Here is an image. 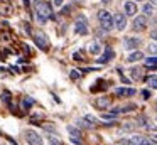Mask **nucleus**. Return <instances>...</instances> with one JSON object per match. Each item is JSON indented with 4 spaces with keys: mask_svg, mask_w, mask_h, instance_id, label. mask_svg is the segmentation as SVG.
I'll return each instance as SVG.
<instances>
[{
    "mask_svg": "<svg viewBox=\"0 0 157 145\" xmlns=\"http://www.w3.org/2000/svg\"><path fill=\"white\" fill-rule=\"evenodd\" d=\"M140 59H144V54L140 52V51H135V52H132L128 57H127L128 63H135V61H140Z\"/></svg>",
    "mask_w": 157,
    "mask_h": 145,
    "instance_id": "4468645a",
    "label": "nucleus"
},
{
    "mask_svg": "<svg viewBox=\"0 0 157 145\" xmlns=\"http://www.w3.org/2000/svg\"><path fill=\"white\" fill-rule=\"evenodd\" d=\"M155 51H157V47H155V42H152V44H150V52H152L154 56H155Z\"/></svg>",
    "mask_w": 157,
    "mask_h": 145,
    "instance_id": "cd10ccee",
    "label": "nucleus"
},
{
    "mask_svg": "<svg viewBox=\"0 0 157 145\" xmlns=\"http://www.w3.org/2000/svg\"><path fill=\"white\" fill-rule=\"evenodd\" d=\"M113 24L118 30H123L127 27V15H122V13H117L115 19H113Z\"/></svg>",
    "mask_w": 157,
    "mask_h": 145,
    "instance_id": "6e6552de",
    "label": "nucleus"
},
{
    "mask_svg": "<svg viewBox=\"0 0 157 145\" xmlns=\"http://www.w3.org/2000/svg\"><path fill=\"white\" fill-rule=\"evenodd\" d=\"M130 142H132L133 145H155L152 140H149L147 137H142V135H133V137L130 138Z\"/></svg>",
    "mask_w": 157,
    "mask_h": 145,
    "instance_id": "0eeeda50",
    "label": "nucleus"
},
{
    "mask_svg": "<svg viewBox=\"0 0 157 145\" xmlns=\"http://www.w3.org/2000/svg\"><path fill=\"white\" fill-rule=\"evenodd\" d=\"M4 101L10 106V93H9V91H4Z\"/></svg>",
    "mask_w": 157,
    "mask_h": 145,
    "instance_id": "b1692460",
    "label": "nucleus"
},
{
    "mask_svg": "<svg viewBox=\"0 0 157 145\" xmlns=\"http://www.w3.org/2000/svg\"><path fill=\"white\" fill-rule=\"evenodd\" d=\"M32 105H34V100H32V98H25V100H24V106L25 108L32 106Z\"/></svg>",
    "mask_w": 157,
    "mask_h": 145,
    "instance_id": "393cba45",
    "label": "nucleus"
},
{
    "mask_svg": "<svg viewBox=\"0 0 157 145\" xmlns=\"http://www.w3.org/2000/svg\"><path fill=\"white\" fill-rule=\"evenodd\" d=\"M78 71H71V79H78Z\"/></svg>",
    "mask_w": 157,
    "mask_h": 145,
    "instance_id": "c85d7f7f",
    "label": "nucleus"
},
{
    "mask_svg": "<svg viewBox=\"0 0 157 145\" xmlns=\"http://www.w3.org/2000/svg\"><path fill=\"white\" fill-rule=\"evenodd\" d=\"M115 116H117V113H113V111H112V113H103V115H101L103 120H113Z\"/></svg>",
    "mask_w": 157,
    "mask_h": 145,
    "instance_id": "5701e85b",
    "label": "nucleus"
},
{
    "mask_svg": "<svg viewBox=\"0 0 157 145\" xmlns=\"http://www.w3.org/2000/svg\"><path fill=\"white\" fill-rule=\"evenodd\" d=\"M135 123H139L140 127L149 128V118H147V116H144V115H142V116H139V118H137V121H135Z\"/></svg>",
    "mask_w": 157,
    "mask_h": 145,
    "instance_id": "f3484780",
    "label": "nucleus"
},
{
    "mask_svg": "<svg viewBox=\"0 0 157 145\" xmlns=\"http://www.w3.org/2000/svg\"><path fill=\"white\" fill-rule=\"evenodd\" d=\"M100 51H101V46H100V42H91V46H90V52H91L93 56H98Z\"/></svg>",
    "mask_w": 157,
    "mask_h": 145,
    "instance_id": "2eb2a0df",
    "label": "nucleus"
},
{
    "mask_svg": "<svg viewBox=\"0 0 157 145\" xmlns=\"http://www.w3.org/2000/svg\"><path fill=\"white\" fill-rule=\"evenodd\" d=\"M49 142H51V145H63V143H61V142H59L56 137H49Z\"/></svg>",
    "mask_w": 157,
    "mask_h": 145,
    "instance_id": "a878e982",
    "label": "nucleus"
},
{
    "mask_svg": "<svg viewBox=\"0 0 157 145\" xmlns=\"http://www.w3.org/2000/svg\"><path fill=\"white\" fill-rule=\"evenodd\" d=\"M155 63H157L155 56H150V57H147V59H145V64H147V66H150L152 69H155Z\"/></svg>",
    "mask_w": 157,
    "mask_h": 145,
    "instance_id": "aec40b11",
    "label": "nucleus"
},
{
    "mask_svg": "<svg viewBox=\"0 0 157 145\" xmlns=\"http://www.w3.org/2000/svg\"><path fill=\"white\" fill-rule=\"evenodd\" d=\"M85 120H86V121H90V125H96V123H98V118L93 116V115H86Z\"/></svg>",
    "mask_w": 157,
    "mask_h": 145,
    "instance_id": "412c9836",
    "label": "nucleus"
},
{
    "mask_svg": "<svg viewBox=\"0 0 157 145\" xmlns=\"http://www.w3.org/2000/svg\"><path fill=\"white\" fill-rule=\"evenodd\" d=\"M36 15H37L39 24H46L49 19H54L51 3L44 2V0H37V2H36Z\"/></svg>",
    "mask_w": 157,
    "mask_h": 145,
    "instance_id": "f257e3e1",
    "label": "nucleus"
},
{
    "mask_svg": "<svg viewBox=\"0 0 157 145\" xmlns=\"http://www.w3.org/2000/svg\"><path fill=\"white\" fill-rule=\"evenodd\" d=\"M34 42L37 44V46L41 47V49H48V47H49V40H48V37H46V34H44V32H41V30L34 34Z\"/></svg>",
    "mask_w": 157,
    "mask_h": 145,
    "instance_id": "39448f33",
    "label": "nucleus"
},
{
    "mask_svg": "<svg viewBox=\"0 0 157 145\" xmlns=\"http://www.w3.org/2000/svg\"><path fill=\"white\" fill-rule=\"evenodd\" d=\"M147 83H149L150 88H157V78H155V74H150V76L147 78Z\"/></svg>",
    "mask_w": 157,
    "mask_h": 145,
    "instance_id": "6ab92c4d",
    "label": "nucleus"
},
{
    "mask_svg": "<svg viewBox=\"0 0 157 145\" xmlns=\"http://www.w3.org/2000/svg\"><path fill=\"white\" fill-rule=\"evenodd\" d=\"M140 42H142L140 39H133V37H130V39L125 40V47H127V49H133V47L140 46Z\"/></svg>",
    "mask_w": 157,
    "mask_h": 145,
    "instance_id": "ddd939ff",
    "label": "nucleus"
},
{
    "mask_svg": "<svg viewBox=\"0 0 157 145\" xmlns=\"http://www.w3.org/2000/svg\"><path fill=\"white\" fill-rule=\"evenodd\" d=\"M142 96H144V100H149V98H150V91L144 90V91H142Z\"/></svg>",
    "mask_w": 157,
    "mask_h": 145,
    "instance_id": "bb28decb",
    "label": "nucleus"
},
{
    "mask_svg": "<svg viewBox=\"0 0 157 145\" xmlns=\"http://www.w3.org/2000/svg\"><path fill=\"white\" fill-rule=\"evenodd\" d=\"M101 2H103V3H110L112 0H101Z\"/></svg>",
    "mask_w": 157,
    "mask_h": 145,
    "instance_id": "473e14b6",
    "label": "nucleus"
},
{
    "mask_svg": "<svg viewBox=\"0 0 157 145\" xmlns=\"http://www.w3.org/2000/svg\"><path fill=\"white\" fill-rule=\"evenodd\" d=\"M95 106L98 108V110H106V108L110 106V98L108 96H100L95 100Z\"/></svg>",
    "mask_w": 157,
    "mask_h": 145,
    "instance_id": "1a4fd4ad",
    "label": "nucleus"
},
{
    "mask_svg": "<svg viewBox=\"0 0 157 145\" xmlns=\"http://www.w3.org/2000/svg\"><path fill=\"white\" fill-rule=\"evenodd\" d=\"M144 13H145V15H154V5L152 3H145V5H144Z\"/></svg>",
    "mask_w": 157,
    "mask_h": 145,
    "instance_id": "a211bd4d",
    "label": "nucleus"
},
{
    "mask_svg": "<svg viewBox=\"0 0 157 145\" xmlns=\"http://www.w3.org/2000/svg\"><path fill=\"white\" fill-rule=\"evenodd\" d=\"M123 9H125V15H133L135 17V13H137V5H135V2H125V7H123Z\"/></svg>",
    "mask_w": 157,
    "mask_h": 145,
    "instance_id": "9b49d317",
    "label": "nucleus"
},
{
    "mask_svg": "<svg viewBox=\"0 0 157 145\" xmlns=\"http://www.w3.org/2000/svg\"><path fill=\"white\" fill-rule=\"evenodd\" d=\"M75 59H76V61H79V59H81V56H79V52H75Z\"/></svg>",
    "mask_w": 157,
    "mask_h": 145,
    "instance_id": "2f4dec72",
    "label": "nucleus"
},
{
    "mask_svg": "<svg viewBox=\"0 0 157 145\" xmlns=\"http://www.w3.org/2000/svg\"><path fill=\"white\" fill-rule=\"evenodd\" d=\"M63 5V0H54V7H61Z\"/></svg>",
    "mask_w": 157,
    "mask_h": 145,
    "instance_id": "7c9ffc66",
    "label": "nucleus"
},
{
    "mask_svg": "<svg viewBox=\"0 0 157 145\" xmlns=\"http://www.w3.org/2000/svg\"><path fill=\"white\" fill-rule=\"evenodd\" d=\"M120 145H133V143L130 140H122V142H120Z\"/></svg>",
    "mask_w": 157,
    "mask_h": 145,
    "instance_id": "c756f323",
    "label": "nucleus"
},
{
    "mask_svg": "<svg viewBox=\"0 0 157 145\" xmlns=\"http://www.w3.org/2000/svg\"><path fill=\"white\" fill-rule=\"evenodd\" d=\"M133 29L139 30V32L145 30L147 29V17L145 15H137L135 19H133Z\"/></svg>",
    "mask_w": 157,
    "mask_h": 145,
    "instance_id": "423d86ee",
    "label": "nucleus"
},
{
    "mask_svg": "<svg viewBox=\"0 0 157 145\" xmlns=\"http://www.w3.org/2000/svg\"><path fill=\"white\" fill-rule=\"evenodd\" d=\"M25 140H27L29 145H42V138L39 137V133H36L34 130L25 132Z\"/></svg>",
    "mask_w": 157,
    "mask_h": 145,
    "instance_id": "20e7f679",
    "label": "nucleus"
},
{
    "mask_svg": "<svg viewBox=\"0 0 157 145\" xmlns=\"http://www.w3.org/2000/svg\"><path fill=\"white\" fill-rule=\"evenodd\" d=\"M113 49H110V47H106L105 49V52H103V56L101 57H98V63H101V64H105V63H110V61L113 59Z\"/></svg>",
    "mask_w": 157,
    "mask_h": 145,
    "instance_id": "9d476101",
    "label": "nucleus"
},
{
    "mask_svg": "<svg viewBox=\"0 0 157 145\" xmlns=\"http://www.w3.org/2000/svg\"><path fill=\"white\" fill-rule=\"evenodd\" d=\"M142 67H133V69H130V76L133 78V79H140L142 78Z\"/></svg>",
    "mask_w": 157,
    "mask_h": 145,
    "instance_id": "dca6fc26",
    "label": "nucleus"
},
{
    "mask_svg": "<svg viewBox=\"0 0 157 145\" xmlns=\"http://www.w3.org/2000/svg\"><path fill=\"white\" fill-rule=\"evenodd\" d=\"M135 125L137 123H133V121H127V123L125 125H123V130H125V132H128V130H133V128H135Z\"/></svg>",
    "mask_w": 157,
    "mask_h": 145,
    "instance_id": "4be33fe9",
    "label": "nucleus"
},
{
    "mask_svg": "<svg viewBox=\"0 0 157 145\" xmlns=\"http://www.w3.org/2000/svg\"><path fill=\"white\" fill-rule=\"evenodd\" d=\"M115 94L117 96H133V94H135V90H132V88H117Z\"/></svg>",
    "mask_w": 157,
    "mask_h": 145,
    "instance_id": "f8f14e48",
    "label": "nucleus"
},
{
    "mask_svg": "<svg viewBox=\"0 0 157 145\" xmlns=\"http://www.w3.org/2000/svg\"><path fill=\"white\" fill-rule=\"evenodd\" d=\"M75 30H76V34H81V36H86V34H88V20H86L85 15H81V17L76 19Z\"/></svg>",
    "mask_w": 157,
    "mask_h": 145,
    "instance_id": "7ed1b4c3",
    "label": "nucleus"
},
{
    "mask_svg": "<svg viewBox=\"0 0 157 145\" xmlns=\"http://www.w3.org/2000/svg\"><path fill=\"white\" fill-rule=\"evenodd\" d=\"M98 20H100V24H101L103 30H112L113 17H112V13H110L108 10H100L98 12Z\"/></svg>",
    "mask_w": 157,
    "mask_h": 145,
    "instance_id": "f03ea898",
    "label": "nucleus"
}]
</instances>
